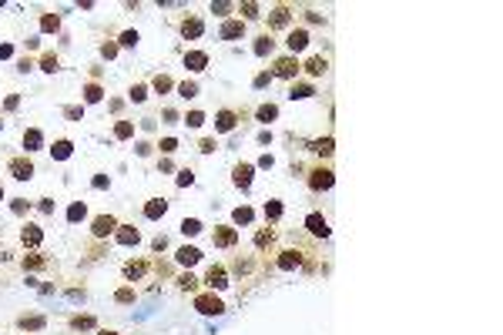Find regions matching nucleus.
<instances>
[{
	"mask_svg": "<svg viewBox=\"0 0 503 335\" xmlns=\"http://www.w3.org/2000/svg\"><path fill=\"white\" fill-rule=\"evenodd\" d=\"M195 308H198L202 315H222L225 302L218 295H198V298H195Z\"/></svg>",
	"mask_w": 503,
	"mask_h": 335,
	"instance_id": "1",
	"label": "nucleus"
},
{
	"mask_svg": "<svg viewBox=\"0 0 503 335\" xmlns=\"http://www.w3.org/2000/svg\"><path fill=\"white\" fill-rule=\"evenodd\" d=\"M211 242L218 245V248H232V245L238 242V231H235V228H228V224H222V228H215Z\"/></svg>",
	"mask_w": 503,
	"mask_h": 335,
	"instance_id": "2",
	"label": "nucleus"
},
{
	"mask_svg": "<svg viewBox=\"0 0 503 335\" xmlns=\"http://www.w3.org/2000/svg\"><path fill=\"white\" fill-rule=\"evenodd\" d=\"M7 168H10V174H14L17 181H27V178H34V165H30L27 158H14V161H10Z\"/></svg>",
	"mask_w": 503,
	"mask_h": 335,
	"instance_id": "3",
	"label": "nucleus"
},
{
	"mask_svg": "<svg viewBox=\"0 0 503 335\" xmlns=\"http://www.w3.org/2000/svg\"><path fill=\"white\" fill-rule=\"evenodd\" d=\"M118 231V222H114L111 215H101V218H94V238H108Z\"/></svg>",
	"mask_w": 503,
	"mask_h": 335,
	"instance_id": "4",
	"label": "nucleus"
},
{
	"mask_svg": "<svg viewBox=\"0 0 503 335\" xmlns=\"http://www.w3.org/2000/svg\"><path fill=\"white\" fill-rule=\"evenodd\" d=\"M298 67H302V64H298L296 57H279V60H275V77H296Z\"/></svg>",
	"mask_w": 503,
	"mask_h": 335,
	"instance_id": "5",
	"label": "nucleus"
},
{
	"mask_svg": "<svg viewBox=\"0 0 503 335\" xmlns=\"http://www.w3.org/2000/svg\"><path fill=\"white\" fill-rule=\"evenodd\" d=\"M40 238H44V231H40V224H24L20 228V242L24 245H30V248H37Z\"/></svg>",
	"mask_w": 503,
	"mask_h": 335,
	"instance_id": "6",
	"label": "nucleus"
},
{
	"mask_svg": "<svg viewBox=\"0 0 503 335\" xmlns=\"http://www.w3.org/2000/svg\"><path fill=\"white\" fill-rule=\"evenodd\" d=\"M114 238H118L121 245H138V242H141V231H138V228H131V224H118Z\"/></svg>",
	"mask_w": 503,
	"mask_h": 335,
	"instance_id": "7",
	"label": "nucleus"
},
{
	"mask_svg": "<svg viewBox=\"0 0 503 335\" xmlns=\"http://www.w3.org/2000/svg\"><path fill=\"white\" fill-rule=\"evenodd\" d=\"M285 44H289L292 54H296V51H305V47H309V30H302V27H298V30H289V40H285Z\"/></svg>",
	"mask_w": 503,
	"mask_h": 335,
	"instance_id": "8",
	"label": "nucleus"
},
{
	"mask_svg": "<svg viewBox=\"0 0 503 335\" xmlns=\"http://www.w3.org/2000/svg\"><path fill=\"white\" fill-rule=\"evenodd\" d=\"M309 185L316 188V191H322V188H332V171L329 168H319V171H312V181Z\"/></svg>",
	"mask_w": 503,
	"mask_h": 335,
	"instance_id": "9",
	"label": "nucleus"
},
{
	"mask_svg": "<svg viewBox=\"0 0 503 335\" xmlns=\"http://www.w3.org/2000/svg\"><path fill=\"white\" fill-rule=\"evenodd\" d=\"M205 64H208V54H202V51H188V54H185V67H188V71H205Z\"/></svg>",
	"mask_w": 503,
	"mask_h": 335,
	"instance_id": "10",
	"label": "nucleus"
},
{
	"mask_svg": "<svg viewBox=\"0 0 503 335\" xmlns=\"http://www.w3.org/2000/svg\"><path fill=\"white\" fill-rule=\"evenodd\" d=\"M208 285H211V288H225V285H228V275H225V268H222V265H211V268H208Z\"/></svg>",
	"mask_w": 503,
	"mask_h": 335,
	"instance_id": "11",
	"label": "nucleus"
},
{
	"mask_svg": "<svg viewBox=\"0 0 503 335\" xmlns=\"http://www.w3.org/2000/svg\"><path fill=\"white\" fill-rule=\"evenodd\" d=\"M305 224H309V231H312V235H322V238L329 235V222H325L322 215H309V218H305Z\"/></svg>",
	"mask_w": 503,
	"mask_h": 335,
	"instance_id": "12",
	"label": "nucleus"
},
{
	"mask_svg": "<svg viewBox=\"0 0 503 335\" xmlns=\"http://www.w3.org/2000/svg\"><path fill=\"white\" fill-rule=\"evenodd\" d=\"M165 211H168V201H165V198H151L148 205H145V215H148V218H161Z\"/></svg>",
	"mask_w": 503,
	"mask_h": 335,
	"instance_id": "13",
	"label": "nucleus"
},
{
	"mask_svg": "<svg viewBox=\"0 0 503 335\" xmlns=\"http://www.w3.org/2000/svg\"><path fill=\"white\" fill-rule=\"evenodd\" d=\"M145 272H148V265H145V261H128V265H124V279H128V281H138Z\"/></svg>",
	"mask_w": 503,
	"mask_h": 335,
	"instance_id": "14",
	"label": "nucleus"
},
{
	"mask_svg": "<svg viewBox=\"0 0 503 335\" xmlns=\"http://www.w3.org/2000/svg\"><path fill=\"white\" fill-rule=\"evenodd\" d=\"M242 34H245V24H242V20H228V24L222 27V37L225 40H235V37H242Z\"/></svg>",
	"mask_w": 503,
	"mask_h": 335,
	"instance_id": "15",
	"label": "nucleus"
},
{
	"mask_svg": "<svg viewBox=\"0 0 503 335\" xmlns=\"http://www.w3.org/2000/svg\"><path fill=\"white\" fill-rule=\"evenodd\" d=\"M289 20H292L289 7H275V10H272V17H268V27H285Z\"/></svg>",
	"mask_w": 503,
	"mask_h": 335,
	"instance_id": "16",
	"label": "nucleus"
},
{
	"mask_svg": "<svg viewBox=\"0 0 503 335\" xmlns=\"http://www.w3.org/2000/svg\"><path fill=\"white\" fill-rule=\"evenodd\" d=\"M198 258H202V251H198V248H188V245H185V248L178 251V265H185V268H191Z\"/></svg>",
	"mask_w": 503,
	"mask_h": 335,
	"instance_id": "17",
	"label": "nucleus"
},
{
	"mask_svg": "<svg viewBox=\"0 0 503 335\" xmlns=\"http://www.w3.org/2000/svg\"><path fill=\"white\" fill-rule=\"evenodd\" d=\"M235 185H238V188L252 185V165H238V168H235Z\"/></svg>",
	"mask_w": 503,
	"mask_h": 335,
	"instance_id": "18",
	"label": "nucleus"
},
{
	"mask_svg": "<svg viewBox=\"0 0 503 335\" xmlns=\"http://www.w3.org/2000/svg\"><path fill=\"white\" fill-rule=\"evenodd\" d=\"M202 30H205V27H202V20H198V17H191V20L181 24V34H185V37H202Z\"/></svg>",
	"mask_w": 503,
	"mask_h": 335,
	"instance_id": "19",
	"label": "nucleus"
},
{
	"mask_svg": "<svg viewBox=\"0 0 503 335\" xmlns=\"http://www.w3.org/2000/svg\"><path fill=\"white\" fill-rule=\"evenodd\" d=\"M40 141H44V138H40V131H37V128L24 131V148H27V151H37V148H40Z\"/></svg>",
	"mask_w": 503,
	"mask_h": 335,
	"instance_id": "20",
	"label": "nucleus"
},
{
	"mask_svg": "<svg viewBox=\"0 0 503 335\" xmlns=\"http://www.w3.org/2000/svg\"><path fill=\"white\" fill-rule=\"evenodd\" d=\"M215 128H218V131H232V128H235V114H232V111H218Z\"/></svg>",
	"mask_w": 503,
	"mask_h": 335,
	"instance_id": "21",
	"label": "nucleus"
},
{
	"mask_svg": "<svg viewBox=\"0 0 503 335\" xmlns=\"http://www.w3.org/2000/svg\"><path fill=\"white\" fill-rule=\"evenodd\" d=\"M298 261H302V255L298 251H282V258H279V268H285V272H292Z\"/></svg>",
	"mask_w": 503,
	"mask_h": 335,
	"instance_id": "22",
	"label": "nucleus"
},
{
	"mask_svg": "<svg viewBox=\"0 0 503 335\" xmlns=\"http://www.w3.org/2000/svg\"><path fill=\"white\" fill-rule=\"evenodd\" d=\"M325 67H329V60H325V57H312V60L305 64V71H309V74H312V77L325 74Z\"/></svg>",
	"mask_w": 503,
	"mask_h": 335,
	"instance_id": "23",
	"label": "nucleus"
},
{
	"mask_svg": "<svg viewBox=\"0 0 503 335\" xmlns=\"http://www.w3.org/2000/svg\"><path fill=\"white\" fill-rule=\"evenodd\" d=\"M71 151H74V144H71V141H57L54 148H51V154H54L57 161H64V158H71Z\"/></svg>",
	"mask_w": 503,
	"mask_h": 335,
	"instance_id": "24",
	"label": "nucleus"
},
{
	"mask_svg": "<svg viewBox=\"0 0 503 335\" xmlns=\"http://www.w3.org/2000/svg\"><path fill=\"white\" fill-rule=\"evenodd\" d=\"M272 51H275V40L268 37V34H265V37H259V40H255V54H259V57L272 54Z\"/></svg>",
	"mask_w": 503,
	"mask_h": 335,
	"instance_id": "25",
	"label": "nucleus"
},
{
	"mask_svg": "<svg viewBox=\"0 0 503 335\" xmlns=\"http://www.w3.org/2000/svg\"><path fill=\"white\" fill-rule=\"evenodd\" d=\"M20 329H30V332H37V329H44V315H24L20 318Z\"/></svg>",
	"mask_w": 503,
	"mask_h": 335,
	"instance_id": "26",
	"label": "nucleus"
},
{
	"mask_svg": "<svg viewBox=\"0 0 503 335\" xmlns=\"http://www.w3.org/2000/svg\"><path fill=\"white\" fill-rule=\"evenodd\" d=\"M88 215V208H84V201H74V205L67 208V222H81Z\"/></svg>",
	"mask_w": 503,
	"mask_h": 335,
	"instance_id": "27",
	"label": "nucleus"
},
{
	"mask_svg": "<svg viewBox=\"0 0 503 335\" xmlns=\"http://www.w3.org/2000/svg\"><path fill=\"white\" fill-rule=\"evenodd\" d=\"M131 134H134V124H131V121H118V124H114V138L124 141V138H131Z\"/></svg>",
	"mask_w": 503,
	"mask_h": 335,
	"instance_id": "28",
	"label": "nucleus"
},
{
	"mask_svg": "<svg viewBox=\"0 0 503 335\" xmlns=\"http://www.w3.org/2000/svg\"><path fill=\"white\" fill-rule=\"evenodd\" d=\"M265 218H268V222H279L282 218V201H268V205H265Z\"/></svg>",
	"mask_w": 503,
	"mask_h": 335,
	"instance_id": "29",
	"label": "nucleus"
},
{
	"mask_svg": "<svg viewBox=\"0 0 503 335\" xmlns=\"http://www.w3.org/2000/svg\"><path fill=\"white\" fill-rule=\"evenodd\" d=\"M252 218H255L252 208H235V224H252Z\"/></svg>",
	"mask_w": 503,
	"mask_h": 335,
	"instance_id": "30",
	"label": "nucleus"
},
{
	"mask_svg": "<svg viewBox=\"0 0 503 335\" xmlns=\"http://www.w3.org/2000/svg\"><path fill=\"white\" fill-rule=\"evenodd\" d=\"M57 27H60V17L57 14H44L40 17V30H57Z\"/></svg>",
	"mask_w": 503,
	"mask_h": 335,
	"instance_id": "31",
	"label": "nucleus"
},
{
	"mask_svg": "<svg viewBox=\"0 0 503 335\" xmlns=\"http://www.w3.org/2000/svg\"><path fill=\"white\" fill-rule=\"evenodd\" d=\"M198 231H202V222L198 218H185L181 222V235H198Z\"/></svg>",
	"mask_w": 503,
	"mask_h": 335,
	"instance_id": "32",
	"label": "nucleus"
},
{
	"mask_svg": "<svg viewBox=\"0 0 503 335\" xmlns=\"http://www.w3.org/2000/svg\"><path fill=\"white\" fill-rule=\"evenodd\" d=\"M101 97H104V91H101L97 84H88V87H84V101H88V104H94V101H101Z\"/></svg>",
	"mask_w": 503,
	"mask_h": 335,
	"instance_id": "33",
	"label": "nucleus"
},
{
	"mask_svg": "<svg viewBox=\"0 0 503 335\" xmlns=\"http://www.w3.org/2000/svg\"><path fill=\"white\" fill-rule=\"evenodd\" d=\"M185 124H188V128H202V124H205V114H202V111H188L185 114Z\"/></svg>",
	"mask_w": 503,
	"mask_h": 335,
	"instance_id": "34",
	"label": "nucleus"
},
{
	"mask_svg": "<svg viewBox=\"0 0 503 335\" xmlns=\"http://www.w3.org/2000/svg\"><path fill=\"white\" fill-rule=\"evenodd\" d=\"M151 84H154V91H158V94H165V91H171V87H175V84H171V77H165V74H158Z\"/></svg>",
	"mask_w": 503,
	"mask_h": 335,
	"instance_id": "35",
	"label": "nucleus"
},
{
	"mask_svg": "<svg viewBox=\"0 0 503 335\" xmlns=\"http://www.w3.org/2000/svg\"><path fill=\"white\" fill-rule=\"evenodd\" d=\"M309 94H312V87H309V84H292V91H289V97L296 101V97H309Z\"/></svg>",
	"mask_w": 503,
	"mask_h": 335,
	"instance_id": "36",
	"label": "nucleus"
},
{
	"mask_svg": "<svg viewBox=\"0 0 503 335\" xmlns=\"http://www.w3.org/2000/svg\"><path fill=\"white\" fill-rule=\"evenodd\" d=\"M178 94H181V97L188 101V97H195V94H198V84H195V81H185V84L178 87Z\"/></svg>",
	"mask_w": 503,
	"mask_h": 335,
	"instance_id": "37",
	"label": "nucleus"
},
{
	"mask_svg": "<svg viewBox=\"0 0 503 335\" xmlns=\"http://www.w3.org/2000/svg\"><path fill=\"white\" fill-rule=\"evenodd\" d=\"M312 148H316L319 154H325V158H329V154H332V138H322V141H316Z\"/></svg>",
	"mask_w": 503,
	"mask_h": 335,
	"instance_id": "38",
	"label": "nucleus"
},
{
	"mask_svg": "<svg viewBox=\"0 0 503 335\" xmlns=\"http://www.w3.org/2000/svg\"><path fill=\"white\" fill-rule=\"evenodd\" d=\"M275 114H279V108H275V104H262V108H259V117H262V121H272Z\"/></svg>",
	"mask_w": 503,
	"mask_h": 335,
	"instance_id": "39",
	"label": "nucleus"
},
{
	"mask_svg": "<svg viewBox=\"0 0 503 335\" xmlns=\"http://www.w3.org/2000/svg\"><path fill=\"white\" fill-rule=\"evenodd\" d=\"M24 268H30V272H34V268H44V258H40V255H27V258H24Z\"/></svg>",
	"mask_w": 503,
	"mask_h": 335,
	"instance_id": "40",
	"label": "nucleus"
},
{
	"mask_svg": "<svg viewBox=\"0 0 503 335\" xmlns=\"http://www.w3.org/2000/svg\"><path fill=\"white\" fill-rule=\"evenodd\" d=\"M71 325H74V329H94V318L91 315H77Z\"/></svg>",
	"mask_w": 503,
	"mask_h": 335,
	"instance_id": "41",
	"label": "nucleus"
},
{
	"mask_svg": "<svg viewBox=\"0 0 503 335\" xmlns=\"http://www.w3.org/2000/svg\"><path fill=\"white\" fill-rule=\"evenodd\" d=\"M178 285H181L185 292H191V288L198 285V279H195V275H181V279H178Z\"/></svg>",
	"mask_w": 503,
	"mask_h": 335,
	"instance_id": "42",
	"label": "nucleus"
},
{
	"mask_svg": "<svg viewBox=\"0 0 503 335\" xmlns=\"http://www.w3.org/2000/svg\"><path fill=\"white\" fill-rule=\"evenodd\" d=\"M114 298H118L121 305H131V302H134V292H131V288H121V292H118Z\"/></svg>",
	"mask_w": 503,
	"mask_h": 335,
	"instance_id": "43",
	"label": "nucleus"
},
{
	"mask_svg": "<svg viewBox=\"0 0 503 335\" xmlns=\"http://www.w3.org/2000/svg\"><path fill=\"white\" fill-rule=\"evenodd\" d=\"M145 97H148V87H145V84L131 87V101H145Z\"/></svg>",
	"mask_w": 503,
	"mask_h": 335,
	"instance_id": "44",
	"label": "nucleus"
},
{
	"mask_svg": "<svg viewBox=\"0 0 503 335\" xmlns=\"http://www.w3.org/2000/svg\"><path fill=\"white\" fill-rule=\"evenodd\" d=\"M268 242H272V231H265V228H262L259 235H255V245H259V248H265Z\"/></svg>",
	"mask_w": 503,
	"mask_h": 335,
	"instance_id": "45",
	"label": "nucleus"
},
{
	"mask_svg": "<svg viewBox=\"0 0 503 335\" xmlns=\"http://www.w3.org/2000/svg\"><path fill=\"white\" fill-rule=\"evenodd\" d=\"M121 44H124V47H134V44H138V34H134V30H124V34H121Z\"/></svg>",
	"mask_w": 503,
	"mask_h": 335,
	"instance_id": "46",
	"label": "nucleus"
},
{
	"mask_svg": "<svg viewBox=\"0 0 503 335\" xmlns=\"http://www.w3.org/2000/svg\"><path fill=\"white\" fill-rule=\"evenodd\" d=\"M44 71H47V74H54V71H57V57H54V54L44 57Z\"/></svg>",
	"mask_w": 503,
	"mask_h": 335,
	"instance_id": "47",
	"label": "nucleus"
},
{
	"mask_svg": "<svg viewBox=\"0 0 503 335\" xmlns=\"http://www.w3.org/2000/svg\"><path fill=\"white\" fill-rule=\"evenodd\" d=\"M191 181H195V174H191V171H188V168H185V171L178 174V185H181V188H188V185H191Z\"/></svg>",
	"mask_w": 503,
	"mask_h": 335,
	"instance_id": "48",
	"label": "nucleus"
},
{
	"mask_svg": "<svg viewBox=\"0 0 503 335\" xmlns=\"http://www.w3.org/2000/svg\"><path fill=\"white\" fill-rule=\"evenodd\" d=\"M175 148H178V141H175V138H165V141H161V151H165V154H171Z\"/></svg>",
	"mask_w": 503,
	"mask_h": 335,
	"instance_id": "49",
	"label": "nucleus"
},
{
	"mask_svg": "<svg viewBox=\"0 0 503 335\" xmlns=\"http://www.w3.org/2000/svg\"><path fill=\"white\" fill-rule=\"evenodd\" d=\"M242 14L245 17H259V7L255 3H242Z\"/></svg>",
	"mask_w": 503,
	"mask_h": 335,
	"instance_id": "50",
	"label": "nucleus"
},
{
	"mask_svg": "<svg viewBox=\"0 0 503 335\" xmlns=\"http://www.w3.org/2000/svg\"><path fill=\"white\" fill-rule=\"evenodd\" d=\"M265 84H272V74H259V77H255V87H265Z\"/></svg>",
	"mask_w": 503,
	"mask_h": 335,
	"instance_id": "51",
	"label": "nucleus"
},
{
	"mask_svg": "<svg viewBox=\"0 0 503 335\" xmlns=\"http://www.w3.org/2000/svg\"><path fill=\"white\" fill-rule=\"evenodd\" d=\"M10 54H14V47H10V44H0V60H7Z\"/></svg>",
	"mask_w": 503,
	"mask_h": 335,
	"instance_id": "52",
	"label": "nucleus"
},
{
	"mask_svg": "<svg viewBox=\"0 0 503 335\" xmlns=\"http://www.w3.org/2000/svg\"><path fill=\"white\" fill-rule=\"evenodd\" d=\"M101 54H104V57H114V54H118V47H114V44H104V47H101Z\"/></svg>",
	"mask_w": 503,
	"mask_h": 335,
	"instance_id": "53",
	"label": "nucleus"
},
{
	"mask_svg": "<svg viewBox=\"0 0 503 335\" xmlns=\"http://www.w3.org/2000/svg\"><path fill=\"white\" fill-rule=\"evenodd\" d=\"M202 151H205V154H211V151H215V141H211V138H205V141H202Z\"/></svg>",
	"mask_w": 503,
	"mask_h": 335,
	"instance_id": "54",
	"label": "nucleus"
},
{
	"mask_svg": "<svg viewBox=\"0 0 503 335\" xmlns=\"http://www.w3.org/2000/svg\"><path fill=\"white\" fill-rule=\"evenodd\" d=\"M101 335H118V332H101Z\"/></svg>",
	"mask_w": 503,
	"mask_h": 335,
	"instance_id": "55",
	"label": "nucleus"
},
{
	"mask_svg": "<svg viewBox=\"0 0 503 335\" xmlns=\"http://www.w3.org/2000/svg\"><path fill=\"white\" fill-rule=\"evenodd\" d=\"M0 198H3V188H0Z\"/></svg>",
	"mask_w": 503,
	"mask_h": 335,
	"instance_id": "56",
	"label": "nucleus"
}]
</instances>
